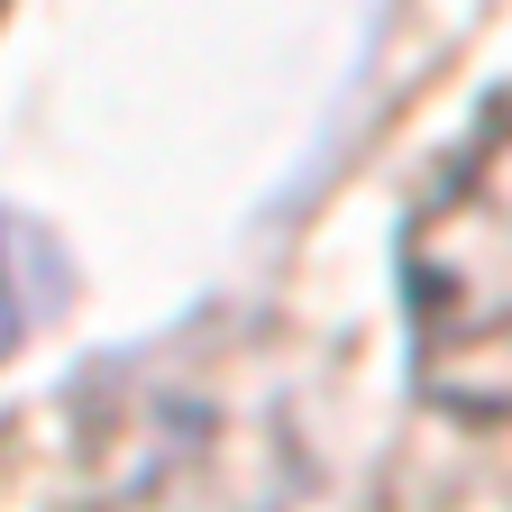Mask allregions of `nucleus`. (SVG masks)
Listing matches in <instances>:
<instances>
[{"instance_id": "f257e3e1", "label": "nucleus", "mask_w": 512, "mask_h": 512, "mask_svg": "<svg viewBox=\"0 0 512 512\" xmlns=\"http://www.w3.org/2000/svg\"><path fill=\"white\" fill-rule=\"evenodd\" d=\"M412 394L448 421H512V83L458 128L394 238Z\"/></svg>"}, {"instance_id": "f03ea898", "label": "nucleus", "mask_w": 512, "mask_h": 512, "mask_svg": "<svg viewBox=\"0 0 512 512\" xmlns=\"http://www.w3.org/2000/svg\"><path fill=\"white\" fill-rule=\"evenodd\" d=\"M46 302H55V256H46V238L28 220L0 211V366L28 348V330L46 320Z\"/></svg>"}]
</instances>
